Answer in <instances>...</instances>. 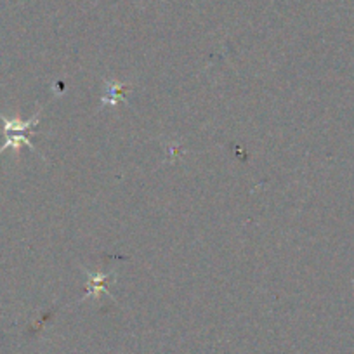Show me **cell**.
Returning <instances> with one entry per match:
<instances>
[{"label": "cell", "mask_w": 354, "mask_h": 354, "mask_svg": "<svg viewBox=\"0 0 354 354\" xmlns=\"http://www.w3.org/2000/svg\"><path fill=\"white\" fill-rule=\"evenodd\" d=\"M91 281H93V283L87 285L88 292L94 290V294H96L97 290H103L108 294V288H104L108 285V277H101V274H91Z\"/></svg>", "instance_id": "cell-3"}, {"label": "cell", "mask_w": 354, "mask_h": 354, "mask_svg": "<svg viewBox=\"0 0 354 354\" xmlns=\"http://www.w3.org/2000/svg\"><path fill=\"white\" fill-rule=\"evenodd\" d=\"M106 96L103 97V104H111V106H115V104H118L120 101L125 100V93L127 91H131V85L127 84H115V82L111 80H106Z\"/></svg>", "instance_id": "cell-2"}, {"label": "cell", "mask_w": 354, "mask_h": 354, "mask_svg": "<svg viewBox=\"0 0 354 354\" xmlns=\"http://www.w3.org/2000/svg\"><path fill=\"white\" fill-rule=\"evenodd\" d=\"M39 118H40V111L35 115V117L30 118V120L26 122L19 120V118H8L0 113V120L4 122V132H6V138H8L4 145H2V148H0V153H4L6 149L9 148H11L12 151L18 153L23 145L28 146L33 153H37V148L33 146V142L30 141V132H32V129L37 125Z\"/></svg>", "instance_id": "cell-1"}]
</instances>
